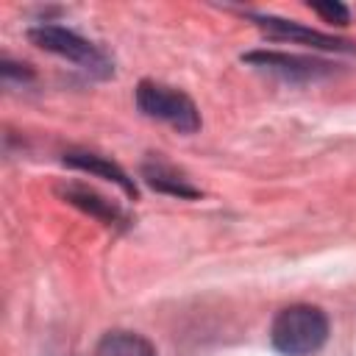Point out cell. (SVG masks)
Returning a JSON list of instances; mask_svg holds the SVG:
<instances>
[{
    "label": "cell",
    "instance_id": "1",
    "mask_svg": "<svg viewBox=\"0 0 356 356\" xmlns=\"http://www.w3.org/2000/svg\"><path fill=\"white\" fill-rule=\"evenodd\" d=\"M328 337V320L317 306H286L278 312L270 328L273 348L284 356H312L323 348Z\"/></svg>",
    "mask_w": 356,
    "mask_h": 356
},
{
    "label": "cell",
    "instance_id": "2",
    "mask_svg": "<svg viewBox=\"0 0 356 356\" xmlns=\"http://www.w3.org/2000/svg\"><path fill=\"white\" fill-rule=\"evenodd\" d=\"M136 106L147 117L161 120V122L184 131V134H192L200 125V117H197L195 103L184 92H178L172 86H164V83L142 81L139 89H136Z\"/></svg>",
    "mask_w": 356,
    "mask_h": 356
},
{
    "label": "cell",
    "instance_id": "3",
    "mask_svg": "<svg viewBox=\"0 0 356 356\" xmlns=\"http://www.w3.org/2000/svg\"><path fill=\"white\" fill-rule=\"evenodd\" d=\"M31 42H36L39 47L50 50V53H58L75 64H86L92 70L103 67V56L95 50V44H89L86 39H81L78 33L67 31V28H58V25H36L28 31Z\"/></svg>",
    "mask_w": 356,
    "mask_h": 356
},
{
    "label": "cell",
    "instance_id": "4",
    "mask_svg": "<svg viewBox=\"0 0 356 356\" xmlns=\"http://www.w3.org/2000/svg\"><path fill=\"white\" fill-rule=\"evenodd\" d=\"M95 356H156L153 345L131 331H111L100 339Z\"/></svg>",
    "mask_w": 356,
    "mask_h": 356
},
{
    "label": "cell",
    "instance_id": "5",
    "mask_svg": "<svg viewBox=\"0 0 356 356\" xmlns=\"http://www.w3.org/2000/svg\"><path fill=\"white\" fill-rule=\"evenodd\" d=\"M67 164L78 167V170H86V172H95V175H103L114 184H120L128 195H134V184L128 181V175L114 164V161H106L103 156H92V153H70L67 156Z\"/></svg>",
    "mask_w": 356,
    "mask_h": 356
},
{
    "label": "cell",
    "instance_id": "6",
    "mask_svg": "<svg viewBox=\"0 0 356 356\" xmlns=\"http://www.w3.org/2000/svg\"><path fill=\"white\" fill-rule=\"evenodd\" d=\"M261 28L273 36H281V39H295V42H314L317 47H339L337 39H328L317 31H306V28H298L295 22H284V19H273V17H264L259 19Z\"/></svg>",
    "mask_w": 356,
    "mask_h": 356
},
{
    "label": "cell",
    "instance_id": "7",
    "mask_svg": "<svg viewBox=\"0 0 356 356\" xmlns=\"http://www.w3.org/2000/svg\"><path fill=\"white\" fill-rule=\"evenodd\" d=\"M248 61H259V64H267L270 70H281V72H300V75H314V61L309 58H295V56H281V53H250Z\"/></svg>",
    "mask_w": 356,
    "mask_h": 356
},
{
    "label": "cell",
    "instance_id": "8",
    "mask_svg": "<svg viewBox=\"0 0 356 356\" xmlns=\"http://www.w3.org/2000/svg\"><path fill=\"white\" fill-rule=\"evenodd\" d=\"M67 197H70V203H75V206H81V209H86V211H92V214H100V217H106V220H114V217H117V209H114L108 200H103V197H97L95 192H89V189L70 186V189H67Z\"/></svg>",
    "mask_w": 356,
    "mask_h": 356
},
{
    "label": "cell",
    "instance_id": "9",
    "mask_svg": "<svg viewBox=\"0 0 356 356\" xmlns=\"http://www.w3.org/2000/svg\"><path fill=\"white\" fill-rule=\"evenodd\" d=\"M145 175L150 181V186H156V189H164V192H172V195H195L192 186H186L181 178H175L172 172H167L161 167H145Z\"/></svg>",
    "mask_w": 356,
    "mask_h": 356
},
{
    "label": "cell",
    "instance_id": "10",
    "mask_svg": "<svg viewBox=\"0 0 356 356\" xmlns=\"http://www.w3.org/2000/svg\"><path fill=\"white\" fill-rule=\"evenodd\" d=\"M312 11H317L325 22H334V25H345L348 19H350V14H348V8L342 6V3H312Z\"/></svg>",
    "mask_w": 356,
    "mask_h": 356
}]
</instances>
